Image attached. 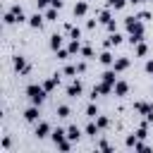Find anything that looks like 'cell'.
I'll list each match as a JSON object with an SVG mask.
<instances>
[{
  "label": "cell",
  "instance_id": "6da1fadb",
  "mask_svg": "<svg viewBox=\"0 0 153 153\" xmlns=\"http://www.w3.org/2000/svg\"><path fill=\"white\" fill-rule=\"evenodd\" d=\"M24 93H26L29 103H33V105H41V103L45 100V96H48V91H45V86H43V84H29Z\"/></svg>",
  "mask_w": 153,
  "mask_h": 153
},
{
  "label": "cell",
  "instance_id": "7a4b0ae2",
  "mask_svg": "<svg viewBox=\"0 0 153 153\" xmlns=\"http://www.w3.org/2000/svg\"><path fill=\"white\" fill-rule=\"evenodd\" d=\"M12 67H14V72L22 74V76H26V74L31 72V62H29L24 55H14V57H12Z\"/></svg>",
  "mask_w": 153,
  "mask_h": 153
},
{
  "label": "cell",
  "instance_id": "3957f363",
  "mask_svg": "<svg viewBox=\"0 0 153 153\" xmlns=\"http://www.w3.org/2000/svg\"><path fill=\"white\" fill-rule=\"evenodd\" d=\"M65 93H67L69 98H79V96L84 93V84H81V81H79V79L74 76V79H72V81H69V84L65 86Z\"/></svg>",
  "mask_w": 153,
  "mask_h": 153
},
{
  "label": "cell",
  "instance_id": "277c9868",
  "mask_svg": "<svg viewBox=\"0 0 153 153\" xmlns=\"http://www.w3.org/2000/svg\"><path fill=\"white\" fill-rule=\"evenodd\" d=\"M112 93V84H105V81H98L91 91V100H96L98 96H110Z\"/></svg>",
  "mask_w": 153,
  "mask_h": 153
},
{
  "label": "cell",
  "instance_id": "5b68a950",
  "mask_svg": "<svg viewBox=\"0 0 153 153\" xmlns=\"http://www.w3.org/2000/svg\"><path fill=\"white\" fill-rule=\"evenodd\" d=\"M33 134H36V139H48V136L53 134V127H50L45 120H38V122H36V129H33Z\"/></svg>",
  "mask_w": 153,
  "mask_h": 153
},
{
  "label": "cell",
  "instance_id": "8992f818",
  "mask_svg": "<svg viewBox=\"0 0 153 153\" xmlns=\"http://www.w3.org/2000/svg\"><path fill=\"white\" fill-rule=\"evenodd\" d=\"M24 120L31 122V124H36V122L41 120V105H33V103H31V105L24 110Z\"/></svg>",
  "mask_w": 153,
  "mask_h": 153
},
{
  "label": "cell",
  "instance_id": "52a82bcc",
  "mask_svg": "<svg viewBox=\"0 0 153 153\" xmlns=\"http://www.w3.org/2000/svg\"><path fill=\"white\" fill-rule=\"evenodd\" d=\"M10 12L14 14V19H17V24H24V22H29V17H26V12H24V7L22 5H10Z\"/></svg>",
  "mask_w": 153,
  "mask_h": 153
},
{
  "label": "cell",
  "instance_id": "ba28073f",
  "mask_svg": "<svg viewBox=\"0 0 153 153\" xmlns=\"http://www.w3.org/2000/svg\"><path fill=\"white\" fill-rule=\"evenodd\" d=\"M43 22H45V14H43L41 10H36V12L29 17V22H26V24H29L31 29H41V26H43Z\"/></svg>",
  "mask_w": 153,
  "mask_h": 153
},
{
  "label": "cell",
  "instance_id": "9c48e42d",
  "mask_svg": "<svg viewBox=\"0 0 153 153\" xmlns=\"http://www.w3.org/2000/svg\"><path fill=\"white\" fill-rule=\"evenodd\" d=\"M60 76H62V72H55V74H50L45 81H43V86H45V91L50 93V91H55L57 86H60Z\"/></svg>",
  "mask_w": 153,
  "mask_h": 153
},
{
  "label": "cell",
  "instance_id": "30bf717a",
  "mask_svg": "<svg viewBox=\"0 0 153 153\" xmlns=\"http://www.w3.org/2000/svg\"><path fill=\"white\" fill-rule=\"evenodd\" d=\"M112 93H115L117 98H124V96L129 93V84H127L124 79H117V81H115V86H112Z\"/></svg>",
  "mask_w": 153,
  "mask_h": 153
},
{
  "label": "cell",
  "instance_id": "8fae6325",
  "mask_svg": "<svg viewBox=\"0 0 153 153\" xmlns=\"http://www.w3.org/2000/svg\"><path fill=\"white\" fill-rule=\"evenodd\" d=\"M72 14L79 17V19L86 17V14H88V2H86V0H76V5L72 7Z\"/></svg>",
  "mask_w": 153,
  "mask_h": 153
},
{
  "label": "cell",
  "instance_id": "7c38bea8",
  "mask_svg": "<svg viewBox=\"0 0 153 153\" xmlns=\"http://www.w3.org/2000/svg\"><path fill=\"white\" fill-rule=\"evenodd\" d=\"M134 110L139 112V115H148V112H153V103H146V100H134Z\"/></svg>",
  "mask_w": 153,
  "mask_h": 153
},
{
  "label": "cell",
  "instance_id": "4fadbf2b",
  "mask_svg": "<svg viewBox=\"0 0 153 153\" xmlns=\"http://www.w3.org/2000/svg\"><path fill=\"white\" fill-rule=\"evenodd\" d=\"M124 38H122V33L120 31H112L108 38H105V43H103V48H112V45H120Z\"/></svg>",
  "mask_w": 153,
  "mask_h": 153
},
{
  "label": "cell",
  "instance_id": "5bb4252c",
  "mask_svg": "<svg viewBox=\"0 0 153 153\" xmlns=\"http://www.w3.org/2000/svg\"><path fill=\"white\" fill-rule=\"evenodd\" d=\"M62 43H65V36H62L60 31H55V33H50V41H48V45H50V50H57V48H62Z\"/></svg>",
  "mask_w": 153,
  "mask_h": 153
},
{
  "label": "cell",
  "instance_id": "9a60e30c",
  "mask_svg": "<svg viewBox=\"0 0 153 153\" xmlns=\"http://www.w3.org/2000/svg\"><path fill=\"white\" fill-rule=\"evenodd\" d=\"M129 65H131V60H129V57H124V55H122V57H115V62H112V67H115L117 72H127V69H129Z\"/></svg>",
  "mask_w": 153,
  "mask_h": 153
},
{
  "label": "cell",
  "instance_id": "2e32d148",
  "mask_svg": "<svg viewBox=\"0 0 153 153\" xmlns=\"http://www.w3.org/2000/svg\"><path fill=\"white\" fill-rule=\"evenodd\" d=\"M81 134H84V129H79L76 124H69V127H67V139H69V141H74V143L81 139Z\"/></svg>",
  "mask_w": 153,
  "mask_h": 153
},
{
  "label": "cell",
  "instance_id": "e0dca14e",
  "mask_svg": "<svg viewBox=\"0 0 153 153\" xmlns=\"http://www.w3.org/2000/svg\"><path fill=\"white\" fill-rule=\"evenodd\" d=\"M98 62H100L103 67H112V62H115V57H112V53H110V50L105 48V50H103V53L98 55Z\"/></svg>",
  "mask_w": 153,
  "mask_h": 153
},
{
  "label": "cell",
  "instance_id": "ac0fdd59",
  "mask_svg": "<svg viewBox=\"0 0 153 153\" xmlns=\"http://www.w3.org/2000/svg\"><path fill=\"white\" fill-rule=\"evenodd\" d=\"M84 134H86V136H93V139H96V136L100 134V127H98V122H96V120H91V122H88V124L84 127Z\"/></svg>",
  "mask_w": 153,
  "mask_h": 153
},
{
  "label": "cell",
  "instance_id": "d6986e66",
  "mask_svg": "<svg viewBox=\"0 0 153 153\" xmlns=\"http://www.w3.org/2000/svg\"><path fill=\"white\" fill-rule=\"evenodd\" d=\"M50 139H53V143H60L62 139H67V129L65 127H55L53 134H50Z\"/></svg>",
  "mask_w": 153,
  "mask_h": 153
},
{
  "label": "cell",
  "instance_id": "ffe728a7",
  "mask_svg": "<svg viewBox=\"0 0 153 153\" xmlns=\"http://www.w3.org/2000/svg\"><path fill=\"white\" fill-rule=\"evenodd\" d=\"M55 112H57V117H62V120H67V117H72V108H69L67 103H60V105L55 108Z\"/></svg>",
  "mask_w": 153,
  "mask_h": 153
},
{
  "label": "cell",
  "instance_id": "44dd1931",
  "mask_svg": "<svg viewBox=\"0 0 153 153\" xmlns=\"http://www.w3.org/2000/svg\"><path fill=\"white\" fill-rule=\"evenodd\" d=\"M67 50H69L72 55H79V53H81V41H79V38H69Z\"/></svg>",
  "mask_w": 153,
  "mask_h": 153
},
{
  "label": "cell",
  "instance_id": "7402d4cb",
  "mask_svg": "<svg viewBox=\"0 0 153 153\" xmlns=\"http://www.w3.org/2000/svg\"><path fill=\"white\" fill-rule=\"evenodd\" d=\"M98 22H100V24H108V22H112V12H110V7H105V10H98Z\"/></svg>",
  "mask_w": 153,
  "mask_h": 153
},
{
  "label": "cell",
  "instance_id": "603a6c76",
  "mask_svg": "<svg viewBox=\"0 0 153 153\" xmlns=\"http://www.w3.org/2000/svg\"><path fill=\"white\" fill-rule=\"evenodd\" d=\"M134 55H136V57H146V55H148V45H146L143 41H139V43L134 45Z\"/></svg>",
  "mask_w": 153,
  "mask_h": 153
},
{
  "label": "cell",
  "instance_id": "cb8c5ba5",
  "mask_svg": "<svg viewBox=\"0 0 153 153\" xmlns=\"http://www.w3.org/2000/svg\"><path fill=\"white\" fill-rule=\"evenodd\" d=\"M43 14H45V22H57V7H45L43 10Z\"/></svg>",
  "mask_w": 153,
  "mask_h": 153
},
{
  "label": "cell",
  "instance_id": "d4e9b609",
  "mask_svg": "<svg viewBox=\"0 0 153 153\" xmlns=\"http://www.w3.org/2000/svg\"><path fill=\"white\" fill-rule=\"evenodd\" d=\"M84 112H86V117H88V120H96V117L100 115V112H98V105H96V103H88Z\"/></svg>",
  "mask_w": 153,
  "mask_h": 153
},
{
  "label": "cell",
  "instance_id": "484cf974",
  "mask_svg": "<svg viewBox=\"0 0 153 153\" xmlns=\"http://www.w3.org/2000/svg\"><path fill=\"white\" fill-rule=\"evenodd\" d=\"M148 124H151V122H148V120H143V122L139 124V129H136L134 134H136L139 139H146V136H148Z\"/></svg>",
  "mask_w": 153,
  "mask_h": 153
},
{
  "label": "cell",
  "instance_id": "4316f807",
  "mask_svg": "<svg viewBox=\"0 0 153 153\" xmlns=\"http://www.w3.org/2000/svg\"><path fill=\"white\" fill-rule=\"evenodd\" d=\"M127 2H129V0H105V7H110V10H122Z\"/></svg>",
  "mask_w": 153,
  "mask_h": 153
},
{
  "label": "cell",
  "instance_id": "83f0119b",
  "mask_svg": "<svg viewBox=\"0 0 153 153\" xmlns=\"http://www.w3.org/2000/svg\"><path fill=\"white\" fill-rule=\"evenodd\" d=\"M62 74H65V76H76V74H79V72H76V65H65V67H62Z\"/></svg>",
  "mask_w": 153,
  "mask_h": 153
},
{
  "label": "cell",
  "instance_id": "f1b7e54d",
  "mask_svg": "<svg viewBox=\"0 0 153 153\" xmlns=\"http://www.w3.org/2000/svg\"><path fill=\"white\" fill-rule=\"evenodd\" d=\"M2 22H5V26H12V24H17V19H14V14H12L10 10L2 14Z\"/></svg>",
  "mask_w": 153,
  "mask_h": 153
},
{
  "label": "cell",
  "instance_id": "f546056e",
  "mask_svg": "<svg viewBox=\"0 0 153 153\" xmlns=\"http://www.w3.org/2000/svg\"><path fill=\"white\" fill-rule=\"evenodd\" d=\"M79 55H81V57H86V60H91L96 53H93V48H91V45H81V53H79Z\"/></svg>",
  "mask_w": 153,
  "mask_h": 153
},
{
  "label": "cell",
  "instance_id": "4dcf8cb0",
  "mask_svg": "<svg viewBox=\"0 0 153 153\" xmlns=\"http://www.w3.org/2000/svg\"><path fill=\"white\" fill-rule=\"evenodd\" d=\"M55 55H57V60H69V55H72V53L62 45V48H57V50H55Z\"/></svg>",
  "mask_w": 153,
  "mask_h": 153
},
{
  "label": "cell",
  "instance_id": "1f68e13d",
  "mask_svg": "<svg viewBox=\"0 0 153 153\" xmlns=\"http://www.w3.org/2000/svg\"><path fill=\"white\" fill-rule=\"evenodd\" d=\"M96 122H98V127H100V129H108V127H110V117H105V115H98V117H96Z\"/></svg>",
  "mask_w": 153,
  "mask_h": 153
},
{
  "label": "cell",
  "instance_id": "d6a6232c",
  "mask_svg": "<svg viewBox=\"0 0 153 153\" xmlns=\"http://www.w3.org/2000/svg\"><path fill=\"white\" fill-rule=\"evenodd\" d=\"M96 148L98 151H112V143L105 141V139H100V141H96Z\"/></svg>",
  "mask_w": 153,
  "mask_h": 153
},
{
  "label": "cell",
  "instance_id": "836d02e7",
  "mask_svg": "<svg viewBox=\"0 0 153 153\" xmlns=\"http://www.w3.org/2000/svg\"><path fill=\"white\" fill-rule=\"evenodd\" d=\"M134 151H139V153H148V151H151V146H148V143H143V139H139V141H136V146H134Z\"/></svg>",
  "mask_w": 153,
  "mask_h": 153
},
{
  "label": "cell",
  "instance_id": "e575fe53",
  "mask_svg": "<svg viewBox=\"0 0 153 153\" xmlns=\"http://www.w3.org/2000/svg\"><path fill=\"white\" fill-rule=\"evenodd\" d=\"M136 141H139V136H136V134H129V136L124 139V146H127V148H134Z\"/></svg>",
  "mask_w": 153,
  "mask_h": 153
},
{
  "label": "cell",
  "instance_id": "d590c367",
  "mask_svg": "<svg viewBox=\"0 0 153 153\" xmlns=\"http://www.w3.org/2000/svg\"><path fill=\"white\" fill-rule=\"evenodd\" d=\"M55 146H57L60 151H69V148L74 146V141H69V139H62V141H60V143H55Z\"/></svg>",
  "mask_w": 153,
  "mask_h": 153
},
{
  "label": "cell",
  "instance_id": "8d00e7d4",
  "mask_svg": "<svg viewBox=\"0 0 153 153\" xmlns=\"http://www.w3.org/2000/svg\"><path fill=\"white\" fill-rule=\"evenodd\" d=\"M67 33H69V38H81V29H79V26H72Z\"/></svg>",
  "mask_w": 153,
  "mask_h": 153
},
{
  "label": "cell",
  "instance_id": "74e56055",
  "mask_svg": "<svg viewBox=\"0 0 153 153\" xmlns=\"http://www.w3.org/2000/svg\"><path fill=\"white\" fill-rule=\"evenodd\" d=\"M143 72L146 74H153V60H146L143 62Z\"/></svg>",
  "mask_w": 153,
  "mask_h": 153
},
{
  "label": "cell",
  "instance_id": "f35d334b",
  "mask_svg": "<svg viewBox=\"0 0 153 153\" xmlns=\"http://www.w3.org/2000/svg\"><path fill=\"white\" fill-rule=\"evenodd\" d=\"M136 17H139L141 22H148V19H151V12H146V10H143V12H139Z\"/></svg>",
  "mask_w": 153,
  "mask_h": 153
},
{
  "label": "cell",
  "instance_id": "ab89813d",
  "mask_svg": "<svg viewBox=\"0 0 153 153\" xmlns=\"http://www.w3.org/2000/svg\"><path fill=\"white\" fill-rule=\"evenodd\" d=\"M105 29H108L110 33H112V31H117V22H115V19H112V22H108V24H105Z\"/></svg>",
  "mask_w": 153,
  "mask_h": 153
},
{
  "label": "cell",
  "instance_id": "60d3db41",
  "mask_svg": "<svg viewBox=\"0 0 153 153\" xmlns=\"http://www.w3.org/2000/svg\"><path fill=\"white\" fill-rule=\"evenodd\" d=\"M76 72H79V74H84V72H86V62H84V60H79V62H76Z\"/></svg>",
  "mask_w": 153,
  "mask_h": 153
},
{
  "label": "cell",
  "instance_id": "b9f144b4",
  "mask_svg": "<svg viewBox=\"0 0 153 153\" xmlns=\"http://www.w3.org/2000/svg\"><path fill=\"white\" fill-rule=\"evenodd\" d=\"M50 5L57 7V10H62V7H65V0H50Z\"/></svg>",
  "mask_w": 153,
  "mask_h": 153
},
{
  "label": "cell",
  "instance_id": "7bdbcfd3",
  "mask_svg": "<svg viewBox=\"0 0 153 153\" xmlns=\"http://www.w3.org/2000/svg\"><path fill=\"white\" fill-rule=\"evenodd\" d=\"M96 24H100V22H98V19H88V22H86V29H96Z\"/></svg>",
  "mask_w": 153,
  "mask_h": 153
},
{
  "label": "cell",
  "instance_id": "ee69618b",
  "mask_svg": "<svg viewBox=\"0 0 153 153\" xmlns=\"http://www.w3.org/2000/svg\"><path fill=\"white\" fill-rule=\"evenodd\" d=\"M146 120H148V122L153 124V112H148V115H146Z\"/></svg>",
  "mask_w": 153,
  "mask_h": 153
},
{
  "label": "cell",
  "instance_id": "f6af8a7d",
  "mask_svg": "<svg viewBox=\"0 0 153 153\" xmlns=\"http://www.w3.org/2000/svg\"><path fill=\"white\" fill-rule=\"evenodd\" d=\"M129 2H131V5H141L143 0H129Z\"/></svg>",
  "mask_w": 153,
  "mask_h": 153
},
{
  "label": "cell",
  "instance_id": "bcb514c9",
  "mask_svg": "<svg viewBox=\"0 0 153 153\" xmlns=\"http://www.w3.org/2000/svg\"><path fill=\"white\" fill-rule=\"evenodd\" d=\"M148 2H153V0H148Z\"/></svg>",
  "mask_w": 153,
  "mask_h": 153
}]
</instances>
